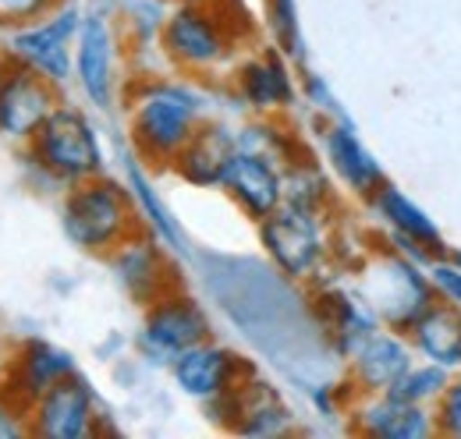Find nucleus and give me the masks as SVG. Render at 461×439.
I'll return each mask as SVG.
<instances>
[{"instance_id":"obj_1","label":"nucleus","mask_w":461,"mask_h":439,"mask_svg":"<svg viewBox=\"0 0 461 439\" xmlns=\"http://www.w3.org/2000/svg\"><path fill=\"white\" fill-rule=\"evenodd\" d=\"M199 103L181 85H149L131 110L135 146L149 160H177V153L195 135Z\"/></svg>"},{"instance_id":"obj_2","label":"nucleus","mask_w":461,"mask_h":439,"mask_svg":"<svg viewBox=\"0 0 461 439\" xmlns=\"http://www.w3.org/2000/svg\"><path fill=\"white\" fill-rule=\"evenodd\" d=\"M131 230V202L111 181H86L64 202V234L86 252L124 245Z\"/></svg>"},{"instance_id":"obj_3","label":"nucleus","mask_w":461,"mask_h":439,"mask_svg":"<svg viewBox=\"0 0 461 439\" xmlns=\"http://www.w3.org/2000/svg\"><path fill=\"white\" fill-rule=\"evenodd\" d=\"M36 153L43 166H50L54 174L71 177V181L93 177L104 166V153H100L93 124L71 107L50 110V117L36 131Z\"/></svg>"},{"instance_id":"obj_4","label":"nucleus","mask_w":461,"mask_h":439,"mask_svg":"<svg viewBox=\"0 0 461 439\" xmlns=\"http://www.w3.org/2000/svg\"><path fill=\"white\" fill-rule=\"evenodd\" d=\"M263 245L270 259L288 276H309L323 259V234L312 210L305 206H277L263 220Z\"/></svg>"},{"instance_id":"obj_5","label":"nucleus","mask_w":461,"mask_h":439,"mask_svg":"<svg viewBox=\"0 0 461 439\" xmlns=\"http://www.w3.org/2000/svg\"><path fill=\"white\" fill-rule=\"evenodd\" d=\"M54 110L50 78H43L36 67H14L0 78V135L29 139L40 131V124Z\"/></svg>"},{"instance_id":"obj_6","label":"nucleus","mask_w":461,"mask_h":439,"mask_svg":"<svg viewBox=\"0 0 461 439\" xmlns=\"http://www.w3.org/2000/svg\"><path fill=\"white\" fill-rule=\"evenodd\" d=\"M32 433L47 439L93 436V393L75 372H68L36 400Z\"/></svg>"},{"instance_id":"obj_7","label":"nucleus","mask_w":461,"mask_h":439,"mask_svg":"<svg viewBox=\"0 0 461 439\" xmlns=\"http://www.w3.org/2000/svg\"><path fill=\"white\" fill-rule=\"evenodd\" d=\"M224 188L238 199V206L256 220H267L285 202V177L256 149H238L230 157Z\"/></svg>"},{"instance_id":"obj_8","label":"nucleus","mask_w":461,"mask_h":439,"mask_svg":"<svg viewBox=\"0 0 461 439\" xmlns=\"http://www.w3.org/2000/svg\"><path fill=\"white\" fill-rule=\"evenodd\" d=\"M210 336V319L206 312L185 298V294H164L153 301L149 316H146V344H153L160 354H181L195 344H203Z\"/></svg>"},{"instance_id":"obj_9","label":"nucleus","mask_w":461,"mask_h":439,"mask_svg":"<svg viewBox=\"0 0 461 439\" xmlns=\"http://www.w3.org/2000/svg\"><path fill=\"white\" fill-rule=\"evenodd\" d=\"M384 287L373 294L387 323L398 329H411L415 319H422L437 301H433V283L429 276L415 270V259H387L384 266Z\"/></svg>"},{"instance_id":"obj_10","label":"nucleus","mask_w":461,"mask_h":439,"mask_svg":"<svg viewBox=\"0 0 461 439\" xmlns=\"http://www.w3.org/2000/svg\"><path fill=\"white\" fill-rule=\"evenodd\" d=\"M415 365L411 358V344L398 336L394 329H376L373 336H366L358 344V351L351 354V372L355 383L362 386L366 393H391L398 380Z\"/></svg>"},{"instance_id":"obj_11","label":"nucleus","mask_w":461,"mask_h":439,"mask_svg":"<svg viewBox=\"0 0 461 439\" xmlns=\"http://www.w3.org/2000/svg\"><path fill=\"white\" fill-rule=\"evenodd\" d=\"M78 29H82V18H78L75 7H68V11H60L58 18H50V22L36 25V29L18 32V36L11 40V47H14V54L25 57L29 67H36L43 78L64 82L68 71H71L68 43H71V36H75Z\"/></svg>"},{"instance_id":"obj_12","label":"nucleus","mask_w":461,"mask_h":439,"mask_svg":"<svg viewBox=\"0 0 461 439\" xmlns=\"http://www.w3.org/2000/svg\"><path fill=\"white\" fill-rule=\"evenodd\" d=\"M234 376H238V358L221 344L203 340V344L174 354V383L188 397H199V400L228 397Z\"/></svg>"},{"instance_id":"obj_13","label":"nucleus","mask_w":461,"mask_h":439,"mask_svg":"<svg viewBox=\"0 0 461 439\" xmlns=\"http://www.w3.org/2000/svg\"><path fill=\"white\" fill-rule=\"evenodd\" d=\"M358 429L376 439H422L437 433V418H429L426 404H411L398 393H373L358 411Z\"/></svg>"},{"instance_id":"obj_14","label":"nucleus","mask_w":461,"mask_h":439,"mask_svg":"<svg viewBox=\"0 0 461 439\" xmlns=\"http://www.w3.org/2000/svg\"><path fill=\"white\" fill-rule=\"evenodd\" d=\"M78 82L96 107H111L114 85V36L107 18L93 14L78 29Z\"/></svg>"},{"instance_id":"obj_15","label":"nucleus","mask_w":461,"mask_h":439,"mask_svg":"<svg viewBox=\"0 0 461 439\" xmlns=\"http://www.w3.org/2000/svg\"><path fill=\"white\" fill-rule=\"evenodd\" d=\"M164 43L177 60L185 64H213L224 57V36L221 25L199 11V7H181L174 11L167 29H164Z\"/></svg>"},{"instance_id":"obj_16","label":"nucleus","mask_w":461,"mask_h":439,"mask_svg":"<svg viewBox=\"0 0 461 439\" xmlns=\"http://www.w3.org/2000/svg\"><path fill=\"white\" fill-rule=\"evenodd\" d=\"M327 160L338 170V177L345 181L355 195L373 199V192L384 184V170L373 160V153L362 146V139L355 135L351 124H334L327 131Z\"/></svg>"},{"instance_id":"obj_17","label":"nucleus","mask_w":461,"mask_h":439,"mask_svg":"<svg viewBox=\"0 0 461 439\" xmlns=\"http://www.w3.org/2000/svg\"><path fill=\"white\" fill-rule=\"evenodd\" d=\"M238 153V142L230 139L224 128H203L188 139V146L177 153V170L192 184H224L230 157Z\"/></svg>"},{"instance_id":"obj_18","label":"nucleus","mask_w":461,"mask_h":439,"mask_svg":"<svg viewBox=\"0 0 461 439\" xmlns=\"http://www.w3.org/2000/svg\"><path fill=\"white\" fill-rule=\"evenodd\" d=\"M411 344L422 358L444 365V369H461V309L458 305H433L422 319H415Z\"/></svg>"},{"instance_id":"obj_19","label":"nucleus","mask_w":461,"mask_h":439,"mask_svg":"<svg viewBox=\"0 0 461 439\" xmlns=\"http://www.w3.org/2000/svg\"><path fill=\"white\" fill-rule=\"evenodd\" d=\"M373 206H376L380 217L387 220V227H391L394 234L415 241V245L426 248V252H440V248H444V237H440L437 223L426 217V210L415 206L402 188H394V184L384 181V184L373 192Z\"/></svg>"},{"instance_id":"obj_20","label":"nucleus","mask_w":461,"mask_h":439,"mask_svg":"<svg viewBox=\"0 0 461 439\" xmlns=\"http://www.w3.org/2000/svg\"><path fill=\"white\" fill-rule=\"evenodd\" d=\"M75 365H71V358L54 347V344H43V340H32L22 354H18V362H14V390L25 397V400H40L50 386L64 380L68 372H71Z\"/></svg>"},{"instance_id":"obj_21","label":"nucleus","mask_w":461,"mask_h":439,"mask_svg":"<svg viewBox=\"0 0 461 439\" xmlns=\"http://www.w3.org/2000/svg\"><path fill=\"white\" fill-rule=\"evenodd\" d=\"M164 263L160 252L146 241H128L117 248V276L124 283V291L135 301H157L164 298Z\"/></svg>"},{"instance_id":"obj_22","label":"nucleus","mask_w":461,"mask_h":439,"mask_svg":"<svg viewBox=\"0 0 461 439\" xmlns=\"http://www.w3.org/2000/svg\"><path fill=\"white\" fill-rule=\"evenodd\" d=\"M241 93L252 107L259 110H274L291 103L294 89H291L288 67L277 60V57H263V60H252L241 67Z\"/></svg>"},{"instance_id":"obj_23","label":"nucleus","mask_w":461,"mask_h":439,"mask_svg":"<svg viewBox=\"0 0 461 439\" xmlns=\"http://www.w3.org/2000/svg\"><path fill=\"white\" fill-rule=\"evenodd\" d=\"M330 333L345 354H355L366 336L376 333V312L366 301H355L348 294H330Z\"/></svg>"},{"instance_id":"obj_24","label":"nucleus","mask_w":461,"mask_h":439,"mask_svg":"<svg viewBox=\"0 0 461 439\" xmlns=\"http://www.w3.org/2000/svg\"><path fill=\"white\" fill-rule=\"evenodd\" d=\"M447 383H451V369H444L437 362H426V365H411L391 393H398L411 404H429V400H440Z\"/></svg>"},{"instance_id":"obj_25","label":"nucleus","mask_w":461,"mask_h":439,"mask_svg":"<svg viewBox=\"0 0 461 439\" xmlns=\"http://www.w3.org/2000/svg\"><path fill=\"white\" fill-rule=\"evenodd\" d=\"M128 177H131V192H135V199L142 202V210H149L153 213V223H157V230L164 234V237H171V241H177V227L171 223V217H167V210L160 206V199L153 195V188H149V181H146V174L139 170L135 164H128Z\"/></svg>"},{"instance_id":"obj_26","label":"nucleus","mask_w":461,"mask_h":439,"mask_svg":"<svg viewBox=\"0 0 461 439\" xmlns=\"http://www.w3.org/2000/svg\"><path fill=\"white\" fill-rule=\"evenodd\" d=\"M429 283L433 291L447 301L461 309V263L458 259H433L429 263Z\"/></svg>"},{"instance_id":"obj_27","label":"nucleus","mask_w":461,"mask_h":439,"mask_svg":"<svg viewBox=\"0 0 461 439\" xmlns=\"http://www.w3.org/2000/svg\"><path fill=\"white\" fill-rule=\"evenodd\" d=\"M437 433L461 439V376H451L437 400Z\"/></svg>"},{"instance_id":"obj_28","label":"nucleus","mask_w":461,"mask_h":439,"mask_svg":"<svg viewBox=\"0 0 461 439\" xmlns=\"http://www.w3.org/2000/svg\"><path fill=\"white\" fill-rule=\"evenodd\" d=\"M455 259H458V263H461V252H455Z\"/></svg>"}]
</instances>
